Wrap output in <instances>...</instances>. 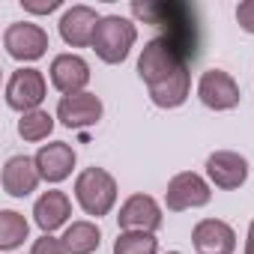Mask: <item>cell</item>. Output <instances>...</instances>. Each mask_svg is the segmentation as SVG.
I'll return each mask as SVG.
<instances>
[{
    "label": "cell",
    "instance_id": "1",
    "mask_svg": "<svg viewBox=\"0 0 254 254\" xmlns=\"http://www.w3.org/2000/svg\"><path fill=\"white\" fill-rule=\"evenodd\" d=\"M135 18L153 24L159 30V39H165L186 63L197 57L200 33H197V18L189 3L177 0H153V3H132Z\"/></svg>",
    "mask_w": 254,
    "mask_h": 254
},
{
    "label": "cell",
    "instance_id": "2",
    "mask_svg": "<svg viewBox=\"0 0 254 254\" xmlns=\"http://www.w3.org/2000/svg\"><path fill=\"white\" fill-rule=\"evenodd\" d=\"M138 39V27L123 18V15H105L99 21V30H96V39H93V51L99 54V60L117 66L129 57L132 45Z\"/></svg>",
    "mask_w": 254,
    "mask_h": 254
},
{
    "label": "cell",
    "instance_id": "3",
    "mask_svg": "<svg viewBox=\"0 0 254 254\" xmlns=\"http://www.w3.org/2000/svg\"><path fill=\"white\" fill-rule=\"evenodd\" d=\"M75 197L87 215H108L117 203V180L105 168H87L75 180Z\"/></svg>",
    "mask_w": 254,
    "mask_h": 254
},
{
    "label": "cell",
    "instance_id": "4",
    "mask_svg": "<svg viewBox=\"0 0 254 254\" xmlns=\"http://www.w3.org/2000/svg\"><path fill=\"white\" fill-rule=\"evenodd\" d=\"M180 69H189V63L165 42V39H150L138 57V75L147 87H156L162 81H168L171 75H177Z\"/></svg>",
    "mask_w": 254,
    "mask_h": 254
},
{
    "label": "cell",
    "instance_id": "5",
    "mask_svg": "<svg viewBox=\"0 0 254 254\" xmlns=\"http://www.w3.org/2000/svg\"><path fill=\"white\" fill-rule=\"evenodd\" d=\"M45 93H48V84L39 69H15L6 81V105L21 114L36 111L45 102Z\"/></svg>",
    "mask_w": 254,
    "mask_h": 254
},
{
    "label": "cell",
    "instance_id": "6",
    "mask_svg": "<svg viewBox=\"0 0 254 254\" xmlns=\"http://www.w3.org/2000/svg\"><path fill=\"white\" fill-rule=\"evenodd\" d=\"M3 48L9 57L21 60V63H33L39 57H45L48 51V33L39 24L30 21H15L3 30Z\"/></svg>",
    "mask_w": 254,
    "mask_h": 254
},
{
    "label": "cell",
    "instance_id": "7",
    "mask_svg": "<svg viewBox=\"0 0 254 254\" xmlns=\"http://www.w3.org/2000/svg\"><path fill=\"white\" fill-rule=\"evenodd\" d=\"M212 197L206 180L194 171H183L177 174L171 183H168V191H165V203L171 212H183V209H197V206H206Z\"/></svg>",
    "mask_w": 254,
    "mask_h": 254
},
{
    "label": "cell",
    "instance_id": "8",
    "mask_svg": "<svg viewBox=\"0 0 254 254\" xmlns=\"http://www.w3.org/2000/svg\"><path fill=\"white\" fill-rule=\"evenodd\" d=\"M197 96L206 108L212 111H230L239 105L242 93H239V84L224 72V69H206L197 81Z\"/></svg>",
    "mask_w": 254,
    "mask_h": 254
},
{
    "label": "cell",
    "instance_id": "9",
    "mask_svg": "<svg viewBox=\"0 0 254 254\" xmlns=\"http://www.w3.org/2000/svg\"><path fill=\"white\" fill-rule=\"evenodd\" d=\"M120 230H144V233H156L162 227V206L156 203V197L150 194H132L120 206L117 215Z\"/></svg>",
    "mask_w": 254,
    "mask_h": 254
},
{
    "label": "cell",
    "instance_id": "10",
    "mask_svg": "<svg viewBox=\"0 0 254 254\" xmlns=\"http://www.w3.org/2000/svg\"><path fill=\"white\" fill-rule=\"evenodd\" d=\"M102 99L96 93H75V96H63L57 105V120L66 129H87L102 120Z\"/></svg>",
    "mask_w": 254,
    "mask_h": 254
},
{
    "label": "cell",
    "instance_id": "11",
    "mask_svg": "<svg viewBox=\"0 0 254 254\" xmlns=\"http://www.w3.org/2000/svg\"><path fill=\"white\" fill-rule=\"evenodd\" d=\"M206 177L215 189H224V191H233L239 186H245L248 180V162L233 153V150H218L206 159Z\"/></svg>",
    "mask_w": 254,
    "mask_h": 254
},
{
    "label": "cell",
    "instance_id": "12",
    "mask_svg": "<svg viewBox=\"0 0 254 254\" xmlns=\"http://www.w3.org/2000/svg\"><path fill=\"white\" fill-rule=\"evenodd\" d=\"M99 21H102V18L96 15L93 6L78 3V6H72V9L63 12V18H60V36H63V42L72 45V48H87V45H93V39H96Z\"/></svg>",
    "mask_w": 254,
    "mask_h": 254
},
{
    "label": "cell",
    "instance_id": "13",
    "mask_svg": "<svg viewBox=\"0 0 254 254\" xmlns=\"http://www.w3.org/2000/svg\"><path fill=\"white\" fill-rule=\"evenodd\" d=\"M191 245L200 254H233L236 251V233L221 218H203L191 230Z\"/></svg>",
    "mask_w": 254,
    "mask_h": 254
},
{
    "label": "cell",
    "instance_id": "14",
    "mask_svg": "<svg viewBox=\"0 0 254 254\" xmlns=\"http://www.w3.org/2000/svg\"><path fill=\"white\" fill-rule=\"evenodd\" d=\"M51 84L63 93V96H75L84 93V87L90 84V66L84 57L78 54H57L51 60Z\"/></svg>",
    "mask_w": 254,
    "mask_h": 254
},
{
    "label": "cell",
    "instance_id": "15",
    "mask_svg": "<svg viewBox=\"0 0 254 254\" xmlns=\"http://www.w3.org/2000/svg\"><path fill=\"white\" fill-rule=\"evenodd\" d=\"M36 168H39V177L45 183H63L72 174V168H75V150L66 141L45 144L36 153Z\"/></svg>",
    "mask_w": 254,
    "mask_h": 254
},
{
    "label": "cell",
    "instance_id": "16",
    "mask_svg": "<svg viewBox=\"0 0 254 254\" xmlns=\"http://www.w3.org/2000/svg\"><path fill=\"white\" fill-rule=\"evenodd\" d=\"M39 168L36 159L30 156H12L3 168V191L9 197H27L30 191H36L39 186Z\"/></svg>",
    "mask_w": 254,
    "mask_h": 254
},
{
    "label": "cell",
    "instance_id": "17",
    "mask_svg": "<svg viewBox=\"0 0 254 254\" xmlns=\"http://www.w3.org/2000/svg\"><path fill=\"white\" fill-rule=\"evenodd\" d=\"M72 215V200L66 191H45L36 203H33V218L39 224L42 233H54L57 227H63Z\"/></svg>",
    "mask_w": 254,
    "mask_h": 254
},
{
    "label": "cell",
    "instance_id": "18",
    "mask_svg": "<svg viewBox=\"0 0 254 254\" xmlns=\"http://www.w3.org/2000/svg\"><path fill=\"white\" fill-rule=\"evenodd\" d=\"M189 90H191L189 69H180V72L171 75L168 81L150 87V99H153V105H159V108H180V105L189 99Z\"/></svg>",
    "mask_w": 254,
    "mask_h": 254
},
{
    "label": "cell",
    "instance_id": "19",
    "mask_svg": "<svg viewBox=\"0 0 254 254\" xmlns=\"http://www.w3.org/2000/svg\"><path fill=\"white\" fill-rule=\"evenodd\" d=\"M66 254H93L102 245V230L93 221H72L60 236Z\"/></svg>",
    "mask_w": 254,
    "mask_h": 254
},
{
    "label": "cell",
    "instance_id": "20",
    "mask_svg": "<svg viewBox=\"0 0 254 254\" xmlns=\"http://www.w3.org/2000/svg\"><path fill=\"white\" fill-rule=\"evenodd\" d=\"M30 233V224L21 212L15 209H0V248L3 251H12L18 248Z\"/></svg>",
    "mask_w": 254,
    "mask_h": 254
},
{
    "label": "cell",
    "instance_id": "21",
    "mask_svg": "<svg viewBox=\"0 0 254 254\" xmlns=\"http://www.w3.org/2000/svg\"><path fill=\"white\" fill-rule=\"evenodd\" d=\"M51 132H54V117H51L48 111H42V108L27 111V114H21V120H18V135H21L24 141H30V144L45 141Z\"/></svg>",
    "mask_w": 254,
    "mask_h": 254
},
{
    "label": "cell",
    "instance_id": "22",
    "mask_svg": "<svg viewBox=\"0 0 254 254\" xmlns=\"http://www.w3.org/2000/svg\"><path fill=\"white\" fill-rule=\"evenodd\" d=\"M159 239L144 230H123L114 239V254H156Z\"/></svg>",
    "mask_w": 254,
    "mask_h": 254
},
{
    "label": "cell",
    "instance_id": "23",
    "mask_svg": "<svg viewBox=\"0 0 254 254\" xmlns=\"http://www.w3.org/2000/svg\"><path fill=\"white\" fill-rule=\"evenodd\" d=\"M33 254H66V248H63V242L54 239L51 233H42V236L33 242Z\"/></svg>",
    "mask_w": 254,
    "mask_h": 254
},
{
    "label": "cell",
    "instance_id": "24",
    "mask_svg": "<svg viewBox=\"0 0 254 254\" xmlns=\"http://www.w3.org/2000/svg\"><path fill=\"white\" fill-rule=\"evenodd\" d=\"M236 21L245 33H254V0H242L236 6Z\"/></svg>",
    "mask_w": 254,
    "mask_h": 254
},
{
    "label": "cell",
    "instance_id": "25",
    "mask_svg": "<svg viewBox=\"0 0 254 254\" xmlns=\"http://www.w3.org/2000/svg\"><path fill=\"white\" fill-rule=\"evenodd\" d=\"M21 6L33 15H48L54 9H60V0H45V3H33V0H21Z\"/></svg>",
    "mask_w": 254,
    "mask_h": 254
},
{
    "label": "cell",
    "instance_id": "26",
    "mask_svg": "<svg viewBox=\"0 0 254 254\" xmlns=\"http://www.w3.org/2000/svg\"><path fill=\"white\" fill-rule=\"evenodd\" d=\"M245 254H254V221L248 224V239H245Z\"/></svg>",
    "mask_w": 254,
    "mask_h": 254
},
{
    "label": "cell",
    "instance_id": "27",
    "mask_svg": "<svg viewBox=\"0 0 254 254\" xmlns=\"http://www.w3.org/2000/svg\"><path fill=\"white\" fill-rule=\"evenodd\" d=\"M168 254H183V251H168Z\"/></svg>",
    "mask_w": 254,
    "mask_h": 254
}]
</instances>
